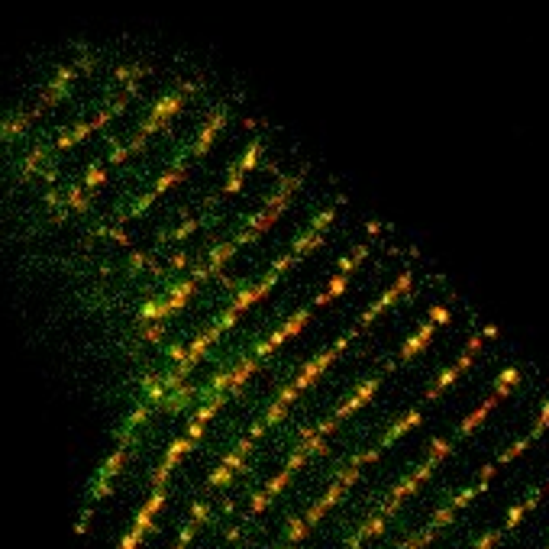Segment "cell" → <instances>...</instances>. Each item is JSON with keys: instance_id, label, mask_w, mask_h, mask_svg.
Returning <instances> with one entry per match:
<instances>
[{"instance_id": "44dd1931", "label": "cell", "mask_w": 549, "mask_h": 549, "mask_svg": "<svg viewBox=\"0 0 549 549\" xmlns=\"http://www.w3.org/2000/svg\"><path fill=\"white\" fill-rule=\"evenodd\" d=\"M307 537V520L304 517H288V524H285V543H301V539Z\"/></svg>"}, {"instance_id": "f1b7e54d", "label": "cell", "mask_w": 549, "mask_h": 549, "mask_svg": "<svg viewBox=\"0 0 549 549\" xmlns=\"http://www.w3.org/2000/svg\"><path fill=\"white\" fill-rule=\"evenodd\" d=\"M546 426H549V398L543 400V407H539V417H537V424H533V430H530V439H539V436L546 433Z\"/></svg>"}, {"instance_id": "c3c4849f", "label": "cell", "mask_w": 549, "mask_h": 549, "mask_svg": "<svg viewBox=\"0 0 549 549\" xmlns=\"http://www.w3.org/2000/svg\"><path fill=\"white\" fill-rule=\"evenodd\" d=\"M142 265H146V255H139V252H133V255H129V268H133V272H139Z\"/></svg>"}, {"instance_id": "7c38bea8", "label": "cell", "mask_w": 549, "mask_h": 549, "mask_svg": "<svg viewBox=\"0 0 549 549\" xmlns=\"http://www.w3.org/2000/svg\"><path fill=\"white\" fill-rule=\"evenodd\" d=\"M381 530H385V514L368 517L366 524H362V526H359V530H355V533H353V537H349V543H346V546H349V549H359V546H362V543H366L368 537H378Z\"/></svg>"}, {"instance_id": "277c9868", "label": "cell", "mask_w": 549, "mask_h": 549, "mask_svg": "<svg viewBox=\"0 0 549 549\" xmlns=\"http://www.w3.org/2000/svg\"><path fill=\"white\" fill-rule=\"evenodd\" d=\"M433 469H436V462H424V465H420V469H413L411 475H407V478H400L398 485L391 488L388 501H385V507H381V514H385V517H388V514H394V511H398V507H400V501H404L407 494H413V491H417V485H420V481H426V478H430V475H433Z\"/></svg>"}, {"instance_id": "8992f818", "label": "cell", "mask_w": 549, "mask_h": 549, "mask_svg": "<svg viewBox=\"0 0 549 549\" xmlns=\"http://www.w3.org/2000/svg\"><path fill=\"white\" fill-rule=\"evenodd\" d=\"M433 333H436V323L433 320H424L417 330L404 340V346H400V366H411L417 355L424 353L426 346H430V340H433Z\"/></svg>"}, {"instance_id": "2e32d148", "label": "cell", "mask_w": 549, "mask_h": 549, "mask_svg": "<svg viewBox=\"0 0 549 549\" xmlns=\"http://www.w3.org/2000/svg\"><path fill=\"white\" fill-rule=\"evenodd\" d=\"M123 462H126V443L116 449V452L107 459V462H103V469L97 472V478H94V481H114L116 475H120V469H123Z\"/></svg>"}, {"instance_id": "5b68a950", "label": "cell", "mask_w": 549, "mask_h": 549, "mask_svg": "<svg viewBox=\"0 0 549 549\" xmlns=\"http://www.w3.org/2000/svg\"><path fill=\"white\" fill-rule=\"evenodd\" d=\"M378 385H381V375H372V378H366L362 385H355L353 398H349V400H343V404H340V407H336V411H333L330 417H333V420H346L349 413H355V411H359V407H366L368 400L375 398Z\"/></svg>"}, {"instance_id": "83f0119b", "label": "cell", "mask_w": 549, "mask_h": 549, "mask_svg": "<svg viewBox=\"0 0 549 549\" xmlns=\"http://www.w3.org/2000/svg\"><path fill=\"white\" fill-rule=\"evenodd\" d=\"M229 481H233V469L220 465V469H214L210 475H207V488H223V485H229Z\"/></svg>"}, {"instance_id": "484cf974", "label": "cell", "mask_w": 549, "mask_h": 549, "mask_svg": "<svg viewBox=\"0 0 549 549\" xmlns=\"http://www.w3.org/2000/svg\"><path fill=\"white\" fill-rule=\"evenodd\" d=\"M343 494H346V485H343V481H336V478H333V485L327 488V494L320 498V507H323V511H330V507H333L336 501H340Z\"/></svg>"}, {"instance_id": "bcb514c9", "label": "cell", "mask_w": 549, "mask_h": 549, "mask_svg": "<svg viewBox=\"0 0 549 549\" xmlns=\"http://www.w3.org/2000/svg\"><path fill=\"white\" fill-rule=\"evenodd\" d=\"M191 265V255L188 252H175L172 255V268H188Z\"/></svg>"}, {"instance_id": "836d02e7", "label": "cell", "mask_w": 549, "mask_h": 549, "mask_svg": "<svg viewBox=\"0 0 549 549\" xmlns=\"http://www.w3.org/2000/svg\"><path fill=\"white\" fill-rule=\"evenodd\" d=\"M307 449H301V446H294V452H291V459L285 462V469H291V472H298L301 465H307Z\"/></svg>"}, {"instance_id": "e575fe53", "label": "cell", "mask_w": 549, "mask_h": 549, "mask_svg": "<svg viewBox=\"0 0 549 549\" xmlns=\"http://www.w3.org/2000/svg\"><path fill=\"white\" fill-rule=\"evenodd\" d=\"M142 537H146V533H142V530H136V526H133V530H129V533H126V537L120 539V546H116V549H136L139 543H142Z\"/></svg>"}, {"instance_id": "816d5d0a", "label": "cell", "mask_w": 549, "mask_h": 549, "mask_svg": "<svg viewBox=\"0 0 549 549\" xmlns=\"http://www.w3.org/2000/svg\"><path fill=\"white\" fill-rule=\"evenodd\" d=\"M175 549H188V546H175Z\"/></svg>"}, {"instance_id": "5bb4252c", "label": "cell", "mask_w": 549, "mask_h": 549, "mask_svg": "<svg viewBox=\"0 0 549 549\" xmlns=\"http://www.w3.org/2000/svg\"><path fill=\"white\" fill-rule=\"evenodd\" d=\"M255 368H259V359H255V355H246V359H240V362L233 366V381H229V394H236V391H240L242 385H246V378H249L252 372H255Z\"/></svg>"}, {"instance_id": "ac0fdd59", "label": "cell", "mask_w": 549, "mask_h": 549, "mask_svg": "<svg viewBox=\"0 0 549 549\" xmlns=\"http://www.w3.org/2000/svg\"><path fill=\"white\" fill-rule=\"evenodd\" d=\"M520 381V368L511 366V368H504L501 375L494 378V398H507L511 391H514V385Z\"/></svg>"}, {"instance_id": "4316f807", "label": "cell", "mask_w": 549, "mask_h": 549, "mask_svg": "<svg viewBox=\"0 0 549 549\" xmlns=\"http://www.w3.org/2000/svg\"><path fill=\"white\" fill-rule=\"evenodd\" d=\"M478 488H462V491H456V494H452V498H449V507H452V511H459V507H465V504H472V501H475V498H478Z\"/></svg>"}, {"instance_id": "d4e9b609", "label": "cell", "mask_w": 549, "mask_h": 549, "mask_svg": "<svg viewBox=\"0 0 549 549\" xmlns=\"http://www.w3.org/2000/svg\"><path fill=\"white\" fill-rule=\"evenodd\" d=\"M333 217H336V207H323L320 214H317V217L307 223V229H310V233H323V229L333 223Z\"/></svg>"}, {"instance_id": "4fadbf2b", "label": "cell", "mask_w": 549, "mask_h": 549, "mask_svg": "<svg viewBox=\"0 0 549 549\" xmlns=\"http://www.w3.org/2000/svg\"><path fill=\"white\" fill-rule=\"evenodd\" d=\"M165 317H172V310H168V304H165V298H155V301H146L142 307H139L136 320L139 323H162Z\"/></svg>"}, {"instance_id": "4dcf8cb0", "label": "cell", "mask_w": 549, "mask_h": 549, "mask_svg": "<svg viewBox=\"0 0 549 549\" xmlns=\"http://www.w3.org/2000/svg\"><path fill=\"white\" fill-rule=\"evenodd\" d=\"M366 255H368V249H366V246H359V249H355L353 255H346V259H340V274H349V272H353V268H355V265H359V262H362V259H366Z\"/></svg>"}, {"instance_id": "3957f363", "label": "cell", "mask_w": 549, "mask_h": 549, "mask_svg": "<svg viewBox=\"0 0 549 549\" xmlns=\"http://www.w3.org/2000/svg\"><path fill=\"white\" fill-rule=\"evenodd\" d=\"M411 281H413V274H411V272H400V274H398V281H394V285H391L388 291H385V294H381V298H378L375 304H372V307H368L366 314L359 317V327H368V323H375L378 317L385 314V310L394 307V304H398V301L404 298L407 291H411Z\"/></svg>"}, {"instance_id": "7bdbcfd3", "label": "cell", "mask_w": 549, "mask_h": 549, "mask_svg": "<svg viewBox=\"0 0 549 549\" xmlns=\"http://www.w3.org/2000/svg\"><path fill=\"white\" fill-rule=\"evenodd\" d=\"M268 504H272V498H268V494H265V491L252 494V514H259V511H265Z\"/></svg>"}, {"instance_id": "f907efd6", "label": "cell", "mask_w": 549, "mask_h": 549, "mask_svg": "<svg viewBox=\"0 0 549 549\" xmlns=\"http://www.w3.org/2000/svg\"><path fill=\"white\" fill-rule=\"evenodd\" d=\"M498 333H501L498 327H485V333H481V336H485V340H498Z\"/></svg>"}, {"instance_id": "7402d4cb", "label": "cell", "mask_w": 549, "mask_h": 549, "mask_svg": "<svg viewBox=\"0 0 549 549\" xmlns=\"http://www.w3.org/2000/svg\"><path fill=\"white\" fill-rule=\"evenodd\" d=\"M452 449H456V446H452L449 439H430V452H426V462H436V465H439V462H443L446 456H452Z\"/></svg>"}, {"instance_id": "b9f144b4", "label": "cell", "mask_w": 549, "mask_h": 549, "mask_svg": "<svg viewBox=\"0 0 549 549\" xmlns=\"http://www.w3.org/2000/svg\"><path fill=\"white\" fill-rule=\"evenodd\" d=\"M498 539H501V530H488V533H485V537L475 543V549H491Z\"/></svg>"}, {"instance_id": "74e56055", "label": "cell", "mask_w": 549, "mask_h": 549, "mask_svg": "<svg viewBox=\"0 0 549 549\" xmlns=\"http://www.w3.org/2000/svg\"><path fill=\"white\" fill-rule=\"evenodd\" d=\"M323 514H327V511H323V507H320V501H314V504H310V507H307V514H304V520H307V526H317V524H320V517Z\"/></svg>"}, {"instance_id": "f546056e", "label": "cell", "mask_w": 549, "mask_h": 549, "mask_svg": "<svg viewBox=\"0 0 549 549\" xmlns=\"http://www.w3.org/2000/svg\"><path fill=\"white\" fill-rule=\"evenodd\" d=\"M146 417H149V404H139L136 411H133V413H129V417H126V426H123V436H126V433H129V430H136V426H139V424H146Z\"/></svg>"}, {"instance_id": "603a6c76", "label": "cell", "mask_w": 549, "mask_h": 549, "mask_svg": "<svg viewBox=\"0 0 549 549\" xmlns=\"http://www.w3.org/2000/svg\"><path fill=\"white\" fill-rule=\"evenodd\" d=\"M291 478H294V472H291V469H281V472H278V475H274L272 481H268V485H265V494H268V498H274V494H281V491H285V488H288V485H291Z\"/></svg>"}, {"instance_id": "60d3db41", "label": "cell", "mask_w": 549, "mask_h": 549, "mask_svg": "<svg viewBox=\"0 0 549 549\" xmlns=\"http://www.w3.org/2000/svg\"><path fill=\"white\" fill-rule=\"evenodd\" d=\"M207 514H210V511H207V504L204 501H194V507H191V524L201 526L207 520Z\"/></svg>"}, {"instance_id": "f6af8a7d", "label": "cell", "mask_w": 549, "mask_h": 549, "mask_svg": "<svg viewBox=\"0 0 549 549\" xmlns=\"http://www.w3.org/2000/svg\"><path fill=\"white\" fill-rule=\"evenodd\" d=\"M194 530H197V524H191V520H188V526H184L181 537H178V546H188V543L194 539Z\"/></svg>"}, {"instance_id": "681fc988", "label": "cell", "mask_w": 549, "mask_h": 549, "mask_svg": "<svg viewBox=\"0 0 549 549\" xmlns=\"http://www.w3.org/2000/svg\"><path fill=\"white\" fill-rule=\"evenodd\" d=\"M481 340H485V336H472V340H469V349H465V353H472V355L478 353V346H481Z\"/></svg>"}, {"instance_id": "f35d334b", "label": "cell", "mask_w": 549, "mask_h": 549, "mask_svg": "<svg viewBox=\"0 0 549 549\" xmlns=\"http://www.w3.org/2000/svg\"><path fill=\"white\" fill-rule=\"evenodd\" d=\"M298 262H301L298 255H291V252H288V255H281V259H274V262H272V272H285V268H294Z\"/></svg>"}, {"instance_id": "8d00e7d4", "label": "cell", "mask_w": 549, "mask_h": 549, "mask_svg": "<svg viewBox=\"0 0 549 549\" xmlns=\"http://www.w3.org/2000/svg\"><path fill=\"white\" fill-rule=\"evenodd\" d=\"M430 320H433L436 327H439V323H443V327H446V323L452 320V314H449V307H443V304H436V307L430 310Z\"/></svg>"}, {"instance_id": "f5cc1de1", "label": "cell", "mask_w": 549, "mask_h": 549, "mask_svg": "<svg viewBox=\"0 0 549 549\" xmlns=\"http://www.w3.org/2000/svg\"><path fill=\"white\" fill-rule=\"evenodd\" d=\"M546 491H549V485H546Z\"/></svg>"}, {"instance_id": "d590c367", "label": "cell", "mask_w": 549, "mask_h": 549, "mask_svg": "<svg viewBox=\"0 0 549 549\" xmlns=\"http://www.w3.org/2000/svg\"><path fill=\"white\" fill-rule=\"evenodd\" d=\"M378 456H381V446H375V449H366V452H359V456H355L353 462H349V465H355V469H359V465H366V462H375Z\"/></svg>"}, {"instance_id": "6da1fadb", "label": "cell", "mask_w": 549, "mask_h": 549, "mask_svg": "<svg viewBox=\"0 0 549 549\" xmlns=\"http://www.w3.org/2000/svg\"><path fill=\"white\" fill-rule=\"evenodd\" d=\"M346 346H349V336H340V340H336V343H333L330 349H327V353H320L317 359H310L307 366H304V368L298 372V378H294L291 385H294L298 391H307L310 385H314V381H317V378H320L323 372H327V368H330L333 362H336V359H340V353H343Z\"/></svg>"}, {"instance_id": "7dc6e473", "label": "cell", "mask_w": 549, "mask_h": 549, "mask_svg": "<svg viewBox=\"0 0 549 549\" xmlns=\"http://www.w3.org/2000/svg\"><path fill=\"white\" fill-rule=\"evenodd\" d=\"M472 362H475V355H472V353H462V359L456 362V368H459V372H469Z\"/></svg>"}, {"instance_id": "1f68e13d", "label": "cell", "mask_w": 549, "mask_h": 549, "mask_svg": "<svg viewBox=\"0 0 549 549\" xmlns=\"http://www.w3.org/2000/svg\"><path fill=\"white\" fill-rule=\"evenodd\" d=\"M452 517H456V511H452L449 504H443L439 511H433V517H430V524H426V526H433V530H439V526L452 524Z\"/></svg>"}, {"instance_id": "30bf717a", "label": "cell", "mask_w": 549, "mask_h": 549, "mask_svg": "<svg viewBox=\"0 0 549 549\" xmlns=\"http://www.w3.org/2000/svg\"><path fill=\"white\" fill-rule=\"evenodd\" d=\"M494 404H498V398H488L485 404H481V407H475V411H472L469 417H465V420L456 426V436H469L472 430H478V426L485 424V417L494 411Z\"/></svg>"}, {"instance_id": "52a82bcc", "label": "cell", "mask_w": 549, "mask_h": 549, "mask_svg": "<svg viewBox=\"0 0 549 549\" xmlns=\"http://www.w3.org/2000/svg\"><path fill=\"white\" fill-rule=\"evenodd\" d=\"M420 424H424V413L417 411V407H411V411L404 413V417H398V420H394V424H391L388 430L381 433V439H378V446H381V449H385V446H391V443H394L398 436H404V433H407V430H413V426H420Z\"/></svg>"}, {"instance_id": "8fae6325", "label": "cell", "mask_w": 549, "mask_h": 549, "mask_svg": "<svg viewBox=\"0 0 549 549\" xmlns=\"http://www.w3.org/2000/svg\"><path fill=\"white\" fill-rule=\"evenodd\" d=\"M539 494H543V488H533V491L526 494V501L524 504H514L511 511H507V520H504V526H501V533H507V530H514L520 520H524V514L530 511V507H537L539 504Z\"/></svg>"}, {"instance_id": "d6a6232c", "label": "cell", "mask_w": 549, "mask_h": 549, "mask_svg": "<svg viewBox=\"0 0 549 549\" xmlns=\"http://www.w3.org/2000/svg\"><path fill=\"white\" fill-rule=\"evenodd\" d=\"M197 227H201V220H184L181 227H178V229H172V233H168L165 240H184V236H191V233H194Z\"/></svg>"}, {"instance_id": "9a60e30c", "label": "cell", "mask_w": 549, "mask_h": 549, "mask_svg": "<svg viewBox=\"0 0 549 549\" xmlns=\"http://www.w3.org/2000/svg\"><path fill=\"white\" fill-rule=\"evenodd\" d=\"M456 378H459V368H456V366L443 368V372H439V375L433 378V385L426 388V394H424V398H426V400H436V398H439V394H443V391L449 388V385H452V381H456Z\"/></svg>"}, {"instance_id": "ee69618b", "label": "cell", "mask_w": 549, "mask_h": 549, "mask_svg": "<svg viewBox=\"0 0 549 549\" xmlns=\"http://www.w3.org/2000/svg\"><path fill=\"white\" fill-rule=\"evenodd\" d=\"M355 478H359V469H355V465H349V469H343L340 475H336V481H343L346 488H349V485H353Z\"/></svg>"}, {"instance_id": "e0dca14e", "label": "cell", "mask_w": 549, "mask_h": 549, "mask_svg": "<svg viewBox=\"0 0 549 549\" xmlns=\"http://www.w3.org/2000/svg\"><path fill=\"white\" fill-rule=\"evenodd\" d=\"M323 242H327V240H323L320 233H310V229H304V233H301L298 240L291 242V255H298V259H301V255L314 252L317 246H323Z\"/></svg>"}, {"instance_id": "9c48e42d", "label": "cell", "mask_w": 549, "mask_h": 549, "mask_svg": "<svg viewBox=\"0 0 549 549\" xmlns=\"http://www.w3.org/2000/svg\"><path fill=\"white\" fill-rule=\"evenodd\" d=\"M285 417H288V404H278V400H272V404H268V411L262 413V420H259V424L249 430V436H252V439H255V436H262L265 430H272V426L281 424Z\"/></svg>"}, {"instance_id": "cb8c5ba5", "label": "cell", "mask_w": 549, "mask_h": 549, "mask_svg": "<svg viewBox=\"0 0 549 549\" xmlns=\"http://www.w3.org/2000/svg\"><path fill=\"white\" fill-rule=\"evenodd\" d=\"M530 443H533L530 436H520V439H514V446H507V449H504V452H501V456H498V465H504V462H511V459H517V456H520V452H526V449H530Z\"/></svg>"}, {"instance_id": "db71d44e", "label": "cell", "mask_w": 549, "mask_h": 549, "mask_svg": "<svg viewBox=\"0 0 549 549\" xmlns=\"http://www.w3.org/2000/svg\"><path fill=\"white\" fill-rule=\"evenodd\" d=\"M546 549H549V546H546Z\"/></svg>"}, {"instance_id": "ab89813d", "label": "cell", "mask_w": 549, "mask_h": 549, "mask_svg": "<svg viewBox=\"0 0 549 549\" xmlns=\"http://www.w3.org/2000/svg\"><path fill=\"white\" fill-rule=\"evenodd\" d=\"M142 336H146V343H162V340H165V323H152Z\"/></svg>"}, {"instance_id": "7a4b0ae2", "label": "cell", "mask_w": 549, "mask_h": 549, "mask_svg": "<svg viewBox=\"0 0 549 549\" xmlns=\"http://www.w3.org/2000/svg\"><path fill=\"white\" fill-rule=\"evenodd\" d=\"M307 317H310V307L294 310V314H291V317H288V320L281 323V327H278V330H274L272 336H268V340H262V343H255V346H252V355H255V359H265V355H272L274 349H278V346L285 343V340L298 336L301 327L307 323Z\"/></svg>"}, {"instance_id": "ffe728a7", "label": "cell", "mask_w": 549, "mask_h": 549, "mask_svg": "<svg viewBox=\"0 0 549 549\" xmlns=\"http://www.w3.org/2000/svg\"><path fill=\"white\" fill-rule=\"evenodd\" d=\"M346 285H349V274H340V272H336V278H333L330 285H327V291H323V294H317V298H314V304L320 307V304H327V301L340 298V294L346 291Z\"/></svg>"}, {"instance_id": "d6986e66", "label": "cell", "mask_w": 549, "mask_h": 549, "mask_svg": "<svg viewBox=\"0 0 549 549\" xmlns=\"http://www.w3.org/2000/svg\"><path fill=\"white\" fill-rule=\"evenodd\" d=\"M249 452H252V436H246V439H240V446L233 449V452H227L223 465H227V469H240V472H246V462H242V459L249 456Z\"/></svg>"}, {"instance_id": "ba28073f", "label": "cell", "mask_w": 549, "mask_h": 549, "mask_svg": "<svg viewBox=\"0 0 549 549\" xmlns=\"http://www.w3.org/2000/svg\"><path fill=\"white\" fill-rule=\"evenodd\" d=\"M194 288H197L194 278H184V281H175V285L165 288V304H168V310L178 314V310L188 304V298L194 294Z\"/></svg>"}]
</instances>
